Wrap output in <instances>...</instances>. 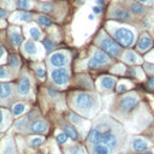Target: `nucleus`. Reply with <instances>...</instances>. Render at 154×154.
Masks as SVG:
<instances>
[{
  "label": "nucleus",
  "mask_w": 154,
  "mask_h": 154,
  "mask_svg": "<svg viewBox=\"0 0 154 154\" xmlns=\"http://www.w3.org/2000/svg\"><path fill=\"white\" fill-rule=\"evenodd\" d=\"M143 154H154V149H150V150H146V152H143Z\"/></svg>",
  "instance_id": "obj_49"
},
{
  "label": "nucleus",
  "mask_w": 154,
  "mask_h": 154,
  "mask_svg": "<svg viewBox=\"0 0 154 154\" xmlns=\"http://www.w3.org/2000/svg\"><path fill=\"white\" fill-rule=\"evenodd\" d=\"M112 149L105 144V143H95V144H91V154H112Z\"/></svg>",
  "instance_id": "obj_17"
},
{
  "label": "nucleus",
  "mask_w": 154,
  "mask_h": 154,
  "mask_svg": "<svg viewBox=\"0 0 154 154\" xmlns=\"http://www.w3.org/2000/svg\"><path fill=\"white\" fill-rule=\"evenodd\" d=\"M51 79L55 85L65 87L70 81V71L66 67H55L51 71Z\"/></svg>",
  "instance_id": "obj_6"
},
{
  "label": "nucleus",
  "mask_w": 154,
  "mask_h": 154,
  "mask_svg": "<svg viewBox=\"0 0 154 154\" xmlns=\"http://www.w3.org/2000/svg\"><path fill=\"white\" fill-rule=\"evenodd\" d=\"M23 49H24L25 54H28V55H30V57L37 55V53H38V46H37L34 41H31V40L24 42Z\"/></svg>",
  "instance_id": "obj_18"
},
{
  "label": "nucleus",
  "mask_w": 154,
  "mask_h": 154,
  "mask_svg": "<svg viewBox=\"0 0 154 154\" xmlns=\"http://www.w3.org/2000/svg\"><path fill=\"white\" fill-rule=\"evenodd\" d=\"M8 64H10L11 67H13V69H18L19 65H20L19 58H18L17 55H11L10 59H8Z\"/></svg>",
  "instance_id": "obj_32"
},
{
  "label": "nucleus",
  "mask_w": 154,
  "mask_h": 154,
  "mask_svg": "<svg viewBox=\"0 0 154 154\" xmlns=\"http://www.w3.org/2000/svg\"><path fill=\"white\" fill-rule=\"evenodd\" d=\"M11 77V73L7 67L0 66V79H8Z\"/></svg>",
  "instance_id": "obj_36"
},
{
  "label": "nucleus",
  "mask_w": 154,
  "mask_h": 154,
  "mask_svg": "<svg viewBox=\"0 0 154 154\" xmlns=\"http://www.w3.org/2000/svg\"><path fill=\"white\" fill-rule=\"evenodd\" d=\"M88 19H89V20H93V19H94V16H93V14H89V16H88Z\"/></svg>",
  "instance_id": "obj_51"
},
{
  "label": "nucleus",
  "mask_w": 154,
  "mask_h": 154,
  "mask_svg": "<svg viewBox=\"0 0 154 154\" xmlns=\"http://www.w3.org/2000/svg\"><path fill=\"white\" fill-rule=\"evenodd\" d=\"M111 58L107 53H105L102 49H95L93 55L87 63V66L90 69H100L107 64H109Z\"/></svg>",
  "instance_id": "obj_4"
},
{
  "label": "nucleus",
  "mask_w": 154,
  "mask_h": 154,
  "mask_svg": "<svg viewBox=\"0 0 154 154\" xmlns=\"http://www.w3.org/2000/svg\"><path fill=\"white\" fill-rule=\"evenodd\" d=\"M109 32L112 34V37L123 47H131L135 43L136 34L130 29L125 26H111Z\"/></svg>",
  "instance_id": "obj_2"
},
{
  "label": "nucleus",
  "mask_w": 154,
  "mask_h": 154,
  "mask_svg": "<svg viewBox=\"0 0 154 154\" xmlns=\"http://www.w3.org/2000/svg\"><path fill=\"white\" fill-rule=\"evenodd\" d=\"M47 130H48V125L43 119H36L29 126V131L31 134H45L47 132Z\"/></svg>",
  "instance_id": "obj_11"
},
{
  "label": "nucleus",
  "mask_w": 154,
  "mask_h": 154,
  "mask_svg": "<svg viewBox=\"0 0 154 154\" xmlns=\"http://www.w3.org/2000/svg\"><path fill=\"white\" fill-rule=\"evenodd\" d=\"M147 85H148V88H149V89L154 90V76H152V77L148 79V82H147Z\"/></svg>",
  "instance_id": "obj_43"
},
{
  "label": "nucleus",
  "mask_w": 154,
  "mask_h": 154,
  "mask_svg": "<svg viewBox=\"0 0 154 154\" xmlns=\"http://www.w3.org/2000/svg\"><path fill=\"white\" fill-rule=\"evenodd\" d=\"M37 22H38L40 25H42V26H45V28H48V26L52 25L51 18H48L47 16H43V14H41V16L37 17Z\"/></svg>",
  "instance_id": "obj_29"
},
{
  "label": "nucleus",
  "mask_w": 154,
  "mask_h": 154,
  "mask_svg": "<svg viewBox=\"0 0 154 154\" xmlns=\"http://www.w3.org/2000/svg\"><path fill=\"white\" fill-rule=\"evenodd\" d=\"M4 55H5V51H4V48L0 46V59H1Z\"/></svg>",
  "instance_id": "obj_48"
},
{
  "label": "nucleus",
  "mask_w": 154,
  "mask_h": 154,
  "mask_svg": "<svg viewBox=\"0 0 154 154\" xmlns=\"http://www.w3.org/2000/svg\"><path fill=\"white\" fill-rule=\"evenodd\" d=\"M144 70L149 73H153L154 72V65L153 64H144Z\"/></svg>",
  "instance_id": "obj_42"
},
{
  "label": "nucleus",
  "mask_w": 154,
  "mask_h": 154,
  "mask_svg": "<svg viewBox=\"0 0 154 154\" xmlns=\"http://www.w3.org/2000/svg\"><path fill=\"white\" fill-rule=\"evenodd\" d=\"M111 17L113 19H117V20H122V22H128L131 19V14L128 10L125 8H122V7H116L114 10H112L111 12Z\"/></svg>",
  "instance_id": "obj_13"
},
{
  "label": "nucleus",
  "mask_w": 154,
  "mask_h": 154,
  "mask_svg": "<svg viewBox=\"0 0 154 154\" xmlns=\"http://www.w3.org/2000/svg\"><path fill=\"white\" fill-rule=\"evenodd\" d=\"M130 10H131V12L135 13V14H143V13L146 12L144 6H143L142 4H140V2H132V4L130 5Z\"/></svg>",
  "instance_id": "obj_26"
},
{
  "label": "nucleus",
  "mask_w": 154,
  "mask_h": 154,
  "mask_svg": "<svg viewBox=\"0 0 154 154\" xmlns=\"http://www.w3.org/2000/svg\"><path fill=\"white\" fill-rule=\"evenodd\" d=\"M29 119H30V116H28L26 118H23V119L18 120V122L16 123V128H17V129H23V128H25L26 124H28V122H29Z\"/></svg>",
  "instance_id": "obj_38"
},
{
  "label": "nucleus",
  "mask_w": 154,
  "mask_h": 154,
  "mask_svg": "<svg viewBox=\"0 0 154 154\" xmlns=\"http://www.w3.org/2000/svg\"><path fill=\"white\" fill-rule=\"evenodd\" d=\"M1 154H16V148H14V143L12 141V138H6L2 143V148H1Z\"/></svg>",
  "instance_id": "obj_19"
},
{
  "label": "nucleus",
  "mask_w": 154,
  "mask_h": 154,
  "mask_svg": "<svg viewBox=\"0 0 154 154\" xmlns=\"http://www.w3.org/2000/svg\"><path fill=\"white\" fill-rule=\"evenodd\" d=\"M25 109H26V105H25V103H23V102H17V103H14L13 107H12V113H13V116L18 117V116L23 114V113L25 112Z\"/></svg>",
  "instance_id": "obj_25"
},
{
  "label": "nucleus",
  "mask_w": 154,
  "mask_h": 154,
  "mask_svg": "<svg viewBox=\"0 0 154 154\" xmlns=\"http://www.w3.org/2000/svg\"><path fill=\"white\" fill-rule=\"evenodd\" d=\"M97 45H99V47L105 53H107L109 57H113V58L114 57H118L120 54V52H122V46L113 37H109L103 31L100 32V35H99Z\"/></svg>",
  "instance_id": "obj_3"
},
{
  "label": "nucleus",
  "mask_w": 154,
  "mask_h": 154,
  "mask_svg": "<svg viewBox=\"0 0 154 154\" xmlns=\"http://www.w3.org/2000/svg\"><path fill=\"white\" fill-rule=\"evenodd\" d=\"M69 119H70V122H71L73 125H77V126H81V128L84 126V119L82 118V116H78L77 113L71 112V113L69 114Z\"/></svg>",
  "instance_id": "obj_24"
},
{
  "label": "nucleus",
  "mask_w": 154,
  "mask_h": 154,
  "mask_svg": "<svg viewBox=\"0 0 154 154\" xmlns=\"http://www.w3.org/2000/svg\"><path fill=\"white\" fill-rule=\"evenodd\" d=\"M48 95L51 96V97H55V96H58V90L55 89V88H53V87H51V88H48Z\"/></svg>",
  "instance_id": "obj_41"
},
{
  "label": "nucleus",
  "mask_w": 154,
  "mask_h": 154,
  "mask_svg": "<svg viewBox=\"0 0 154 154\" xmlns=\"http://www.w3.org/2000/svg\"><path fill=\"white\" fill-rule=\"evenodd\" d=\"M35 73L40 79H45L46 78V69L42 65H38L35 67Z\"/></svg>",
  "instance_id": "obj_33"
},
{
  "label": "nucleus",
  "mask_w": 154,
  "mask_h": 154,
  "mask_svg": "<svg viewBox=\"0 0 154 154\" xmlns=\"http://www.w3.org/2000/svg\"><path fill=\"white\" fill-rule=\"evenodd\" d=\"M97 101L94 95L87 93H78L73 99V107L81 114L85 117H91L97 108Z\"/></svg>",
  "instance_id": "obj_1"
},
{
  "label": "nucleus",
  "mask_w": 154,
  "mask_h": 154,
  "mask_svg": "<svg viewBox=\"0 0 154 154\" xmlns=\"http://www.w3.org/2000/svg\"><path fill=\"white\" fill-rule=\"evenodd\" d=\"M129 83H124V82H122V83H119L118 85H117V91L118 93H125L128 89H129Z\"/></svg>",
  "instance_id": "obj_39"
},
{
  "label": "nucleus",
  "mask_w": 154,
  "mask_h": 154,
  "mask_svg": "<svg viewBox=\"0 0 154 154\" xmlns=\"http://www.w3.org/2000/svg\"><path fill=\"white\" fill-rule=\"evenodd\" d=\"M30 90H31V83H30V79H29L28 76L24 75V76L20 78L19 83H18L17 91H18L19 95L25 96V95H28V94L30 93Z\"/></svg>",
  "instance_id": "obj_14"
},
{
  "label": "nucleus",
  "mask_w": 154,
  "mask_h": 154,
  "mask_svg": "<svg viewBox=\"0 0 154 154\" xmlns=\"http://www.w3.org/2000/svg\"><path fill=\"white\" fill-rule=\"evenodd\" d=\"M101 135H102V131L99 129V128H94L91 129L88 135H87V141L89 144H95V143H99L100 140H101Z\"/></svg>",
  "instance_id": "obj_16"
},
{
  "label": "nucleus",
  "mask_w": 154,
  "mask_h": 154,
  "mask_svg": "<svg viewBox=\"0 0 154 154\" xmlns=\"http://www.w3.org/2000/svg\"><path fill=\"white\" fill-rule=\"evenodd\" d=\"M67 135L65 134V132H58L57 134V136H55V140H57V142L59 143V144H64V143H66L67 142Z\"/></svg>",
  "instance_id": "obj_35"
},
{
  "label": "nucleus",
  "mask_w": 154,
  "mask_h": 154,
  "mask_svg": "<svg viewBox=\"0 0 154 154\" xmlns=\"http://www.w3.org/2000/svg\"><path fill=\"white\" fill-rule=\"evenodd\" d=\"M101 143H105L107 144L112 150H116L119 146V140H118V136L109 129L107 128L106 130L102 131V135H101V140H100Z\"/></svg>",
  "instance_id": "obj_7"
},
{
  "label": "nucleus",
  "mask_w": 154,
  "mask_h": 154,
  "mask_svg": "<svg viewBox=\"0 0 154 154\" xmlns=\"http://www.w3.org/2000/svg\"><path fill=\"white\" fill-rule=\"evenodd\" d=\"M66 153L67 154H84V149L79 144H72V146L67 147Z\"/></svg>",
  "instance_id": "obj_28"
},
{
  "label": "nucleus",
  "mask_w": 154,
  "mask_h": 154,
  "mask_svg": "<svg viewBox=\"0 0 154 154\" xmlns=\"http://www.w3.org/2000/svg\"><path fill=\"white\" fill-rule=\"evenodd\" d=\"M52 8H53V6L51 2H43L41 5V11H43V12H51Z\"/></svg>",
  "instance_id": "obj_40"
},
{
  "label": "nucleus",
  "mask_w": 154,
  "mask_h": 154,
  "mask_svg": "<svg viewBox=\"0 0 154 154\" xmlns=\"http://www.w3.org/2000/svg\"><path fill=\"white\" fill-rule=\"evenodd\" d=\"M63 130H64V132L67 135V137L69 138H71L72 141H76L77 138H78V131L72 126V125H64L63 126Z\"/></svg>",
  "instance_id": "obj_23"
},
{
  "label": "nucleus",
  "mask_w": 154,
  "mask_h": 154,
  "mask_svg": "<svg viewBox=\"0 0 154 154\" xmlns=\"http://www.w3.org/2000/svg\"><path fill=\"white\" fill-rule=\"evenodd\" d=\"M123 61L126 64H138L142 61V59L134 52V51H125L123 53Z\"/></svg>",
  "instance_id": "obj_15"
},
{
  "label": "nucleus",
  "mask_w": 154,
  "mask_h": 154,
  "mask_svg": "<svg viewBox=\"0 0 154 154\" xmlns=\"http://www.w3.org/2000/svg\"><path fill=\"white\" fill-rule=\"evenodd\" d=\"M137 1L141 2V4H148V5L153 4V0H137Z\"/></svg>",
  "instance_id": "obj_45"
},
{
  "label": "nucleus",
  "mask_w": 154,
  "mask_h": 154,
  "mask_svg": "<svg viewBox=\"0 0 154 154\" xmlns=\"http://www.w3.org/2000/svg\"><path fill=\"white\" fill-rule=\"evenodd\" d=\"M42 142H43L42 137H32V138L29 140V146L34 147V148H37V147H40L42 144Z\"/></svg>",
  "instance_id": "obj_34"
},
{
  "label": "nucleus",
  "mask_w": 154,
  "mask_h": 154,
  "mask_svg": "<svg viewBox=\"0 0 154 154\" xmlns=\"http://www.w3.org/2000/svg\"><path fill=\"white\" fill-rule=\"evenodd\" d=\"M31 18H32L31 13L24 12V11L17 12V13H14V14L12 16V20H16V22H29Z\"/></svg>",
  "instance_id": "obj_21"
},
{
  "label": "nucleus",
  "mask_w": 154,
  "mask_h": 154,
  "mask_svg": "<svg viewBox=\"0 0 154 154\" xmlns=\"http://www.w3.org/2000/svg\"><path fill=\"white\" fill-rule=\"evenodd\" d=\"M43 46H45V48H46V51L47 52H51V51H53L54 49V47H55V43L53 42V40L52 38H48V37H46V38H43Z\"/></svg>",
  "instance_id": "obj_31"
},
{
  "label": "nucleus",
  "mask_w": 154,
  "mask_h": 154,
  "mask_svg": "<svg viewBox=\"0 0 154 154\" xmlns=\"http://www.w3.org/2000/svg\"><path fill=\"white\" fill-rule=\"evenodd\" d=\"M5 16H6V12H5V10L0 8V18H2V17H5Z\"/></svg>",
  "instance_id": "obj_47"
},
{
  "label": "nucleus",
  "mask_w": 154,
  "mask_h": 154,
  "mask_svg": "<svg viewBox=\"0 0 154 154\" xmlns=\"http://www.w3.org/2000/svg\"><path fill=\"white\" fill-rule=\"evenodd\" d=\"M12 93V85L10 83H0V99H7Z\"/></svg>",
  "instance_id": "obj_20"
},
{
  "label": "nucleus",
  "mask_w": 154,
  "mask_h": 154,
  "mask_svg": "<svg viewBox=\"0 0 154 154\" xmlns=\"http://www.w3.org/2000/svg\"><path fill=\"white\" fill-rule=\"evenodd\" d=\"M2 120H4V112L2 109H0V125L2 124Z\"/></svg>",
  "instance_id": "obj_46"
},
{
  "label": "nucleus",
  "mask_w": 154,
  "mask_h": 154,
  "mask_svg": "<svg viewBox=\"0 0 154 154\" xmlns=\"http://www.w3.org/2000/svg\"><path fill=\"white\" fill-rule=\"evenodd\" d=\"M129 72H130L132 76L137 77V78H142V69H141V67H138V66L131 67V69L129 70Z\"/></svg>",
  "instance_id": "obj_37"
},
{
  "label": "nucleus",
  "mask_w": 154,
  "mask_h": 154,
  "mask_svg": "<svg viewBox=\"0 0 154 154\" xmlns=\"http://www.w3.org/2000/svg\"><path fill=\"white\" fill-rule=\"evenodd\" d=\"M152 45H153L152 37L148 34H143L140 37L138 42H137V51L141 52V53H144V52H147L152 48Z\"/></svg>",
  "instance_id": "obj_12"
},
{
  "label": "nucleus",
  "mask_w": 154,
  "mask_h": 154,
  "mask_svg": "<svg viewBox=\"0 0 154 154\" xmlns=\"http://www.w3.org/2000/svg\"><path fill=\"white\" fill-rule=\"evenodd\" d=\"M130 148L136 153H143V152L148 150L149 143H148V141H146L142 137H132L130 141Z\"/></svg>",
  "instance_id": "obj_9"
},
{
  "label": "nucleus",
  "mask_w": 154,
  "mask_h": 154,
  "mask_svg": "<svg viewBox=\"0 0 154 154\" xmlns=\"http://www.w3.org/2000/svg\"><path fill=\"white\" fill-rule=\"evenodd\" d=\"M93 12H94L95 14H100V13H101V6H99V5L94 6V7H93Z\"/></svg>",
  "instance_id": "obj_44"
},
{
  "label": "nucleus",
  "mask_w": 154,
  "mask_h": 154,
  "mask_svg": "<svg viewBox=\"0 0 154 154\" xmlns=\"http://www.w3.org/2000/svg\"><path fill=\"white\" fill-rule=\"evenodd\" d=\"M116 83H117V78L113 77V76H102L99 79V82H97L99 89L101 91H109V90H112L114 88Z\"/></svg>",
  "instance_id": "obj_10"
},
{
  "label": "nucleus",
  "mask_w": 154,
  "mask_h": 154,
  "mask_svg": "<svg viewBox=\"0 0 154 154\" xmlns=\"http://www.w3.org/2000/svg\"><path fill=\"white\" fill-rule=\"evenodd\" d=\"M17 6L20 10H29L32 6L31 0H17Z\"/></svg>",
  "instance_id": "obj_30"
},
{
  "label": "nucleus",
  "mask_w": 154,
  "mask_h": 154,
  "mask_svg": "<svg viewBox=\"0 0 154 154\" xmlns=\"http://www.w3.org/2000/svg\"><path fill=\"white\" fill-rule=\"evenodd\" d=\"M96 4L99 6H101V5H103V0H96Z\"/></svg>",
  "instance_id": "obj_50"
},
{
  "label": "nucleus",
  "mask_w": 154,
  "mask_h": 154,
  "mask_svg": "<svg viewBox=\"0 0 154 154\" xmlns=\"http://www.w3.org/2000/svg\"><path fill=\"white\" fill-rule=\"evenodd\" d=\"M140 102V97L137 94L131 93V94H126L125 96H123L119 102H118V108L122 113H129L131 112Z\"/></svg>",
  "instance_id": "obj_5"
},
{
  "label": "nucleus",
  "mask_w": 154,
  "mask_h": 154,
  "mask_svg": "<svg viewBox=\"0 0 154 154\" xmlns=\"http://www.w3.org/2000/svg\"><path fill=\"white\" fill-rule=\"evenodd\" d=\"M10 40H11L12 45H14L16 47H18L22 43L23 37H22V34L19 32V30H17V28H14V30H12L10 32Z\"/></svg>",
  "instance_id": "obj_22"
},
{
  "label": "nucleus",
  "mask_w": 154,
  "mask_h": 154,
  "mask_svg": "<svg viewBox=\"0 0 154 154\" xmlns=\"http://www.w3.org/2000/svg\"><path fill=\"white\" fill-rule=\"evenodd\" d=\"M29 36L31 38H34V40H41L42 38V32H41V30L38 28L32 25V26L29 28Z\"/></svg>",
  "instance_id": "obj_27"
},
{
  "label": "nucleus",
  "mask_w": 154,
  "mask_h": 154,
  "mask_svg": "<svg viewBox=\"0 0 154 154\" xmlns=\"http://www.w3.org/2000/svg\"><path fill=\"white\" fill-rule=\"evenodd\" d=\"M70 61V55L67 52H55L49 57V64L54 67H64L69 64Z\"/></svg>",
  "instance_id": "obj_8"
}]
</instances>
